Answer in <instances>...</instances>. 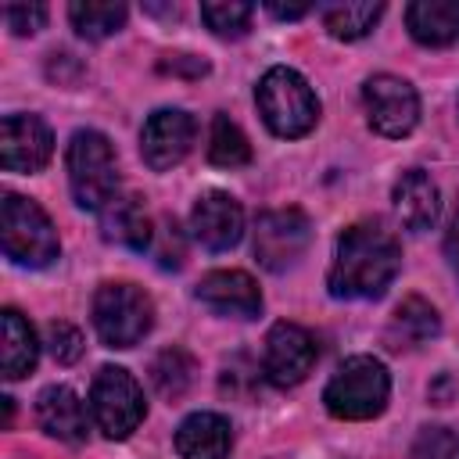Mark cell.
Here are the masks:
<instances>
[{
  "label": "cell",
  "mask_w": 459,
  "mask_h": 459,
  "mask_svg": "<svg viewBox=\"0 0 459 459\" xmlns=\"http://www.w3.org/2000/svg\"><path fill=\"white\" fill-rule=\"evenodd\" d=\"M402 269V244L377 222H355L337 237L326 287L333 298H380Z\"/></svg>",
  "instance_id": "cell-1"
},
{
  "label": "cell",
  "mask_w": 459,
  "mask_h": 459,
  "mask_svg": "<svg viewBox=\"0 0 459 459\" xmlns=\"http://www.w3.org/2000/svg\"><path fill=\"white\" fill-rule=\"evenodd\" d=\"M65 165H68V186L79 208L104 212L118 197V158L104 133L75 129L65 151Z\"/></svg>",
  "instance_id": "cell-2"
},
{
  "label": "cell",
  "mask_w": 459,
  "mask_h": 459,
  "mask_svg": "<svg viewBox=\"0 0 459 459\" xmlns=\"http://www.w3.org/2000/svg\"><path fill=\"white\" fill-rule=\"evenodd\" d=\"M255 100H258L262 122L283 140H298L319 122L316 90L308 86V79L301 72H294L287 65H276L258 79Z\"/></svg>",
  "instance_id": "cell-3"
},
{
  "label": "cell",
  "mask_w": 459,
  "mask_h": 459,
  "mask_svg": "<svg viewBox=\"0 0 459 459\" xmlns=\"http://www.w3.org/2000/svg\"><path fill=\"white\" fill-rule=\"evenodd\" d=\"M391 377L373 355H351L323 387V405L333 420H373L387 409Z\"/></svg>",
  "instance_id": "cell-4"
},
{
  "label": "cell",
  "mask_w": 459,
  "mask_h": 459,
  "mask_svg": "<svg viewBox=\"0 0 459 459\" xmlns=\"http://www.w3.org/2000/svg\"><path fill=\"white\" fill-rule=\"evenodd\" d=\"M90 312L104 348H133L154 326V301L136 283H100L93 290Z\"/></svg>",
  "instance_id": "cell-5"
},
{
  "label": "cell",
  "mask_w": 459,
  "mask_h": 459,
  "mask_svg": "<svg viewBox=\"0 0 459 459\" xmlns=\"http://www.w3.org/2000/svg\"><path fill=\"white\" fill-rule=\"evenodd\" d=\"M4 255L14 265L29 269H47L61 255V240L50 215L36 201L11 190L4 194Z\"/></svg>",
  "instance_id": "cell-6"
},
{
  "label": "cell",
  "mask_w": 459,
  "mask_h": 459,
  "mask_svg": "<svg viewBox=\"0 0 459 459\" xmlns=\"http://www.w3.org/2000/svg\"><path fill=\"white\" fill-rule=\"evenodd\" d=\"M90 416L97 430L111 441H126L147 416L143 391L122 366H100L90 384Z\"/></svg>",
  "instance_id": "cell-7"
},
{
  "label": "cell",
  "mask_w": 459,
  "mask_h": 459,
  "mask_svg": "<svg viewBox=\"0 0 459 459\" xmlns=\"http://www.w3.org/2000/svg\"><path fill=\"white\" fill-rule=\"evenodd\" d=\"M312 240V222L301 208H273L262 212L255 222V258L269 273H287L298 265Z\"/></svg>",
  "instance_id": "cell-8"
},
{
  "label": "cell",
  "mask_w": 459,
  "mask_h": 459,
  "mask_svg": "<svg viewBox=\"0 0 459 459\" xmlns=\"http://www.w3.org/2000/svg\"><path fill=\"white\" fill-rule=\"evenodd\" d=\"M362 104H366V118L380 136H409L420 122V97L412 90V82H405L402 75H373L362 86Z\"/></svg>",
  "instance_id": "cell-9"
},
{
  "label": "cell",
  "mask_w": 459,
  "mask_h": 459,
  "mask_svg": "<svg viewBox=\"0 0 459 459\" xmlns=\"http://www.w3.org/2000/svg\"><path fill=\"white\" fill-rule=\"evenodd\" d=\"M319 359V348H316V337L298 326V323H273L269 333H265V351H262V373L269 384L276 387H294L301 384L312 366Z\"/></svg>",
  "instance_id": "cell-10"
},
{
  "label": "cell",
  "mask_w": 459,
  "mask_h": 459,
  "mask_svg": "<svg viewBox=\"0 0 459 459\" xmlns=\"http://www.w3.org/2000/svg\"><path fill=\"white\" fill-rule=\"evenodd\" d=\"M194 136H197V122L183 108H158L147 115V122L140 129V154H143L147 169L169 172L190 154Z\"/></svg>",
  "instance_id": "cell-11"
},
{
  "label": "cell",
  "mask_w": 459,
  "mask_h": 459,
  "mask_svg": "<svg viewBox=\"0 0 459 459\" xmlns=\"http://www.w3.org/2000/svg\"><path fill=\"white\" fill-rule=\"evenodd\" d=\"M54 154V133L39 115H4L0 122V165L7 172H39Z\"/></svg>",
  "instance_id": "cell-12"
},
{
  "label": "cell",
  "mask_w": 459,
  "mask_h": 459,
  "mask_svg": "<svg viewBox=\"0 0 459 459\" xmlns=\"http://www.w3.org/2000/svg\"><path fill=\"white\" fill-rule=\"evenodd\" d=\"M190 230L208 251H230L244 237V208L226 190H208L194 201Z\"/></svg>",
  "instance_id": "cell-13"
},
{
  "label": "cell",
  "mask_w": 459,
  "mask_h": 459,
  "mask_svg": "<svg viewBox=\"0 0 459 459\" xmlns=\"http://www.w3.org/2000/svg\"><path fill=\"white\" fill-rule=\"evenodd\" d=\"M197 301L208 305L219 316H233V319H251L262 312V290L258 283L240 273V269H215L208 276H201L197 283Z\"/></svg>",
  "instance_id": "cell-14"
},
{
  "label": "cell",
  "mask_w": 459,
  "mask_h": 459,
  "mask_svg": "<svg viewBox=\"0 0 459 459\" xmlns=\"http://www.w3.org/2000/svg\"><path fill=\"white\" fill-rule=\"evenodd\" d=\"M36 420H39V427H43L50 437H57V441H65V445H82L86 434H90L86 405H82V398H79L72 387H65V384H50V387H43V391L36 394Z\"/></svg>",
  "instance_id": "cell-15"
},
{
  "label": "cell",
  "mask_w": 459,
  "mask_h": 459,
  "mask_svg": "<svg viewBox=\"0 0 459 459\" xmlns=\"http://www.w3.org/2000/svg\"><path fill=\"white\" fill-rule=\"evenodd\" d=\"M391 201H394V212H398L402 226L412 230V233H427V230L437 222V215H441L437 183H434L423 169H405V172L394 179Z\"/></svg>",
  "instance_id": "cell-16"
},
{
  "label": "cell",
  "mask_w": 459,
  "mask_h": 459,
  "mask_svg": "<svg viewBox=\"0 0 459 459\" xmlns=\"http://www.w3.org/2000/svg\"><path fill=\"white\" fill-rule=\"evenodd\" d=\"M233 448V427L219 412H190L176 427V452L183 459H226Z\"/></svg>",
  "instance_id": "cell-17"
},
{
  "label": "cell",
  "mask_w": 459,
  "mask_h": 459,
  "mask_svg": "<svg viewBox=\"0 0 459 459\" xmlns=\"http://www.w3.org/2000/svg\"><path fill=\"white\" fill-rule=\"evenodd\" d=\"M100 237L108 244L118 247H133V251H147L154 244V230H151V215L143 208L140 197H115L104 212H100Z\"/></svg>",
  "instance_id": "cell-18"
},
{
  "label": "cell",
  "mask_w": 459,
  "mask_h": 459,
  "mask_svg": "<svg viewBox=\"0 0 459 459\" xmlns=\"http://www.w3.org/2000/svg\"><path fill=\"white\" fill-rule=\"evenodd\" d=\"M405 25L423 47H448L459 36V0H416L405 7Z\"/></svg>",
  "instance_id": "cell-19"
},
{
  "label": "cell",
  "mask_w": 459,
  "mask_h": 459,
  "mask_svg": "<svg viewBox=\"0 0 459 459\" xmlns=\"http://www.w3.org/2000/svg\"><path fill=\"white\" fill-rule=\"evenodd\" d=\"M437 333H441V316L430 301H423L420 294H409L398 301V308L391 316V330H387L394 348H416Z\"/></svg>",
  "instance_id": "cell-20"
},
{
  "label": "cell",
  "mask_w": 459,
  "mask_h": 459,
  "mask_svg": "<svg viewBox=\"0 0 459 459\" xmlns=\"http://www.w3.org/2000/svg\"><path fill=\"white\" fill-rule=\"evenodd\" d=\"M0 326H4V377L22 380L25 373L36 369V359H39L36 333H32L29 319L18 308H4Z\"/></svg>",
  "instance_id": "cell-21"
},
{
  "label": "cell",
  "mask_w": 459,
  "mask_h": 459,
  "mask_svg": "<svg viewBox=\"0 0 459 459\" xmlns=\"http://www.w3.org/2000/svg\"><path fill=\"white\" fill-rule=\"evenodd\" d=\"M194 373H197L194 355H190L186 348H176V344L165 348V351H158L154 362H151V384H154V391H158L165 402H179V398L190 391Z\"/></svg>",
  "instance_id": "cell-22"
},
{
  "label": "cell",
  "mask_w": 459,
  "mask_h": 459,
  "mask_svg": "<svg viewBox=\"0 0 459 459\" xmlns=\"http://www.w3.org/2000/svg\"><path fill=\"white\" fill-rule=\"evenodd\" d=\"M380 14H384V4H326V7H319L323 29L344 43L369 36L373 25L380 22Z\"/></svg>",
  "instance_id": "cell-23"
},
{
  "label": "cell",
  "mask_w": 459,
  "mask_h": 459,
  "mask_svg": "<svg viewBox=\"0 0 459 459\" xmlns=\"http://www.w3.org/2000/svg\"><path fill=\"white\" fill-rule=\"evenodd\" d=\"M126 4H100V0H75L68 4V22L82 39H108L126 25Z\"/></svg>",
  "instance_id": "cell-24"
},
{
  "label": "cell",
  "mask_w": 459,
  "mask_h": 459,
  "mask_svg": "<svg viewBox=\"0 0 459 459\" xmlns=\"http://www.w3.org/2000/svg\"><path fill=\"white\" fill-rule=\"evenodd\" d=\"M208 161L219 165V169H240L251 161V143L244 136V129L226 118V115H215L212 118V136H208Z\"/></svg>",
  "instance_id": "cell-25"
},
{
  "label": "cell",
  "mask_w": 459,
  "mask_h": 459,
  "mask_svg": "<svg viewBox=\"0 0 459 459\" xmlns=\"http://www.w3.org/2000/svg\"><path fill=\"white\" fill-rule=\"evenodd\" d=\"M251 14H255V7H251V4H237V0H222V4L208 0V4H201L204 25H208L215 36H222V39L244 36L247 25H251Z\"/></svg>",
  "instance_id": "cell-26"
},
{
  "label": "cell",
  "mask_w": 459,
  "mask_h": 459,
  "mask_svg": "<svg viewBox=\"0 0 459 459\" xmlns=\"http://www.w3.org/2000/svg\"><path fill=\"white\" fill-rule=\"evenodd\" d=\"M47 348H50V355H54V362H61V366H72L79 355H82V348H86V341H82V333L72 326V323H50L47 326Z\"/></svg>",
  "instance_id": "cell-27"
},
{
  "label": "cell",
  "mask_w": 459,
  "mask_h": 459,
  "mask_svg": "<svg viewBox=\"0 0 459 459\" xmlns=\"http://www.w3.org/2000/svg\"><path fill=\"white\" fill-rule=\"evenodd\" d=\"M412 455L416 459H459V434H452L445 427H427V430H420Z\"/></svg>",
  "instance_id": "cell-28"
},
{
  "label": "cell",
  "mask_w": 459,
  "mask_h": 459,
  "mask_svg": "<svg viewBox=\"0 0 459 459\" xmlns=\"http://www.w3.org/2000/svg\"><path fill=\"white\" fill-rule=\"evenodd\" d=\"M4 22L14 36H32L47 25V7L43 4H7L4 7Z\"/></svg>",
  "instance_id": "cell-29"
},
{
  "label": "cell",
  "mask_w": 459,
  "mask_h": 459,
  "mask_svg": "<svg viewBox=\"0 0 459 459\" xmlns=\"http://www.w3.org/2000/svg\"><path fill=\"white\" fill-rule=\"evenodd\" d=\"M154 237L161 240V244H154L158 262H161L165 269H179V265H183V233H179L176 219H165L161 230H154Z\"/></svg>",
  "instance_id": "cell-30"
},
{
  "label": "cell",
  "mask_w": 459,
  "mask_h": 459,
  "mask_svg": "<svg viewBox=\"0 0 459 459\" xmlns=\"http://www.w3.org/2000/svg\"><path fill=\"white\" fill-rule=\"evenodd\" d=\"M158 68H161V72H172V75L201 79V75L208 72V61H201V57H194V54H165Z\"/></svg>",
  "instance_id": "cell-31"
},
{
  "label": "cell",
  "mask_w": 459,
  "mask_h": 459,
  "mask_svg": "<svg viewBox=\"0 0 459 459\" xmlns=\"http://www.w3.org/2000/svg\"><path fill=\"white\" fill-rule=\"evenodd\" d=\"M265 11H269L273 18H280V22H298V18H305L312 7H308V4H265Z\"/></svg>",
  "instance_id": "cell-32"
},
{
  "label": "cell",
  "mask_w": 459,
  "mask_h": 459,
  "mask_svg": "<svg viewBox=\"0 0 459 459\" xmlns=\"http://www.w3.org/2000/svg\"><path fill=\"white\" fill-rule=\"evenodd\" d=\"M445 255H448V262H452V269H455V276H459V212H455V219H452V226H448Z\"/></svg>",
  "instance_id": "cell-33"
}]
</instances>
